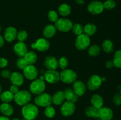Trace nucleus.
Returning <instances> with one entry per match:
<instances>
[{"label": "nucleus", "mask_w": 121, "mask_h": 120, "mask_svg": "<svg viewBox=\"0 0 121 120\" xmlns=\"http://www.w3.org/2000/svg\"><path fill=\"white\" fill-rule=\"evenodd\" d=\"M39 110L37 106L31 103H28L22 106L21 114L24 118L27 120H34L39 115Z\"/></svg>", "instance_id": "nucleus-1"}, {"label": "nucleus", "mask_w": 121, "mask_h": 120, "mask_svg": "<svg viewBox=\"0 0 121 120\" xmlns=\"http://www.w3.org/2000/svg\"><path fill=\"white\" fill-rule=\"evenodd\" d=\"M31 98L32 95L30 92L27 90H21L14 95V100L18 105L24 106L30 103Z\"/></svg>", "instance_id": "nucleus-2"}, {"label": "nucleus", "mask_w": 121, "mask_h": 120, "mask_svg": "<svg viewBox=\"0 0 121 120\" xmlns=\"http://www.w3.org/2000/svg\"><path fill=\"white\" fill-rule=\"evenodd\" d=\"M60 80L63 83L67 84H73L78 78V75L76 72L70 69H62L60 73Z\"/></svg>", "instance_id": "nucleus-3"}, {"label": "nucleus", "mask_w": 121, "mask_h": 120, "mask_svg": "<svg viewBox=\"0 0 121 120\" xmlns=\"http://www.w3.org/2000/svg\"><path fill=\"white\" fill-rule=\"evenodd\" d=\"M75 47L78 50L84 51L88 49L91 45V38L86 34H83L77 36L74 42Z\"/></svg>", "instance_id": "nucleus-4"}, {"label": "nucleus", "mask_w": 121, "mask_h": 120, "mask_svg": "<svg viewBox=\"0 0 121 120\" xmlns=\"http://www.w3.org/2000/svg\"><path fill=\"white\" fill-rule=\"evenodd\" d=\"M54 26L57 30L61 32H68L72 30L73 27V23L70 20L66 18H59L57 21L54 22Z\"/></svg>", "instance_id": "nucleus-5"}, {"label": "nucleus", "mask_w": 121, "mask_h": 120, "mask_svg": "<svg viewBox=\"0 0 121 120\" xmlns=\"http://www.w3.org/2000/svg\"><path fill=\"white\" fill-rule=\"evenodd\" d=\"M46 89V84L44 80L40 78L33 80L30 85V91L34 95H39L44 92Z\"/></svg>", "instance_id": "nucleus-6"}, {"label": "nucleus", "mask_w": 121, "mask_h": 120, "mask_svg": "<svg viewBox=\"0 0 121 120\" xmlns=\"http://www.w3.org/2000/svg\"><path fill=\"white\" fill-rule=\"evenodd\" d=\"M35 105L38 107H46L52 105V96L47 92H43L34 98Z\"/></svg>", "instance_id": "nucleus-7"}, {"label": "nucleus", "mask_w": 121, "mask_h": 120, "mask_svg": "<svg viewBox=\"0 0 121 120\" xmlns=\"http://www.w3.org/2000/svg\"><path fill=\"white\" fill-rule=\"evenodd\" d=\"M50 44L47 39L45 38H40L35 41V42L31 44V48L37 49L39 52H46L49 49Z\"/></svg>", "instance_id": "nucleus-8"}, {"label": "nucleus", "mask_w": 121, "mask_h": 120, "mask_svg": "<svg viewBox=\"0 0 121 120\" xmlns=\"http://www.w3.org/2000/svg\"><path fill=\"white\" fill-rule=\"evenodd\" d=\"M102 78L98 75H92L87 80L86 87L90 91H96L99 89L102 84Z\"/></svg>", "instance_id": "nucleus-9"}, {"label": "nucleus", "mask_w": 121, "mask_h": 120, "mask_svg": "<svg viewBox=\"0 0 121 120\" xmlns=\"http://www.w3.org/2000/svg\"><path fill=\"white\" fill-rule=\"evenodd\" d=\"M76 111L75 104L70 101H65L60 107V113L65 117H69L73 115Z\"/></svg>", "instance_id": "nucleus-10"}, {"label": "nucleus", "mask_w": 121, "mask_h": 120, "mask_svg": "<svg viewBox=\"0 0 121 120\" xmlns=\"http://www.w3.org/2000/svg\"><path fill=\"white\" fill-rule=\"evenodd\" d=\"M104 10L103 3L99 1H93L87 5V11L92 15H99Z\"/></svg>", "instance_id": "nucleus-11"}, {"label": "nucleus", "mask_w": 121, "mask_h": 120, "mask_svg": "<svg viewBox=\"0 0 121 120\" xmlns=\"http://www.w3.org/2000/svg\"><path fill=\"white\" fill-rule=\"evenodd\" d=\"M44 80L50 84H56L60 80V73L56 70H47L44 75Z\"/></svg>", "instance_id": "nucleus-12"}, {"label": "nucleus", "mask_w": 121, "mask_h": 120, "mask_svg": "<svg viewBox=\"0 0 121 120\" xmlns=\"http://www.w3.org/2000/svg\"><path fill=\"white\" fill-rule=\"evenodd\" d=\"M23 74L26 78L31 81H33L37 79L39 72L34 65H28L23 69Z\"/></svg>", "instance_id": "nucleus-13"}, {"label": "nucleus", "mask_w": 121, "mask_h": 120, "mask_svg": "<svg viewBox=\"0 0 121 120\" xmlns=\"http://www.w3.org/2000/svg\"><path fill=\"white\" fill-rule=\"evenodd\" d=\"M113 117V111L109 107L103 106L98 110V118L102 120H112Z\"/></svg>", "instance_id": "nucleus-14"}, {"label": "nucleus", "mask_w": 121, "mask_h": 120, "mask_svg": "<svg viewBox=\"0 0 121 120\" xmlns=\"http://www.w3.org/2000/svg\"><path fill=\"white\" fill-rule=\"evenodd\" d=\"M73 90L79 96H82L86 93L87 87L83 81L76 80L73 83Z\"/></svg>", "instance_id": "nucleus-15"}, {"label": "nucleus", "mask_w": 121, "mask_h": 120, "mask_svg": "<svg viewBox=\"0 0 121 120\" xmlns=\"http://www.w3.org/2000/svg\"><path fill=\"white\" fill-rule=\"evenodd\" d=\"M17 30L13 27H8L5 29L4 31V38L6 41L8 42H12L17 39Z\"/></svg>", "instance_id": "nucleus-16"}, {"label": "nucleus", "mask_w": 121, "mask_h": 120, "mask_svg": "<svg viewBox=\"0 0 121 120\" xmlns=\"http://www.w3.org/2000/svg\"><path fill=\"white\" fill-rule=\"evenodd\" d=\"M14 52L19 57H24L28 52V48L24 42H18L14 45Z\"/></svg>", "instance_id": "nucleus-17"}, {"label": "nucleus", "mask_w": 121, "mask_h": 120, "mask_svg": "<svg viewBox=\"0 0 121 120\" xmlns=\"http://www.w3.org/2000/svg\"><path fill=\"white\" fill-rule=\"evenodd\" d=\"M44 66L48 70H56L59 67L58 60L53 56H46L44 62Z\"/></svg>", "instance_id": "nucleus-18"}, {"label": "nucleus", "mask_w": 121, "mask_h": 120, "mask_svg": "<svg viewBox=\"0 0 121 120\" xmlns=\"http://www.w3.org/2000/svg\"><path fill=\"white\" fill-rule=\"evenodd\" d=\"M9 79L12 84L15 85L18 87L22 85L24 82V78L23 75L19 72H14L12 73Z\"/></svg>", "instance_id": "nucleus-19"}, {"label": "nucleus", "mask_w": 121, "mask_h": 120, "mask_svg": "<svg viewBox=\"0 0 121 120\" xmlns=\"http://www.w3.org/2000/svg\"><path fill=\"white\" fill-rule=\"evenodd\" d=\"M65 93V100L67 101H70L75 104L79 101V96L76 94L72 88H67L63 91Z\"/></svg>", "instance_id": "nucleus-20"}, {"label": "nucleus", "mask_w": 121, "mask_h": 120, "mask_svg": "<svg viewBox=\"0 0 121 120\" xmlns=\"http://www.w3.org/2000/svg\"><path fill=\"white\" fill-rule=\"evenodd\" d=\"M52 103L56 105H60L65 101V93L63 91H57L52 96Z\"/></svg>", "instance_id": "nucleus-21"}, {"label": "nucleus", "mask_w": 121, "mask_h": 120, "mask_svg": "<svg viewBox=\"0 0 121 120\" xmlns=\"http://www.w3.org/2000/svg\"><path fill=\"white\" fill-rule=\"evenodd\" d=\"M57 32V29L54 25L48 24L45 26L43 30V35L45 38L48 39L53 37Z\"/></svg>", "instance_id": "nucleus-22"}, {"label": "nucleus", "mask_w": 121, "mask_h": 120, "mask_svg": "<svg viewBox=\"0 0 121 120\" xmlns=\"http://www.w3.org/2000/svg\"><path fill=\"white\" fill-rule=\"evenodd\" d=\"M91 102L93 107L99 109L104 105V101L101 95L96 94L92 95V97H91Z\"/></svg>", "instance_id": "nucleus-23"}, {"label": "nucleus", "mask_w": 121, "mask_h": 120, "mask_svg": "<svg viewBox=\"0 0 121 120\" xmlns=\"http://www.w3.org/2000/svg\"><path fill=\"white\" fill-rule=\"evenodd\" d=\"M0 111L4 116H9L13 115L14 109L13 106L9 103L3 102L2 104L0 105Z\"/></svg>", "instance_id": "nucleus-24"}, {"label": "nucleus", "mask_w": 121, "mask_h": 120, "mask_svg": "<svg viewBox=\"0 0 121 120\" xmlns=\"http://www.w3.org/2000/svg\"><path fill=\"white\" fill-rule=\"evenodd\" d=\"M59 14L62 16H67L71 14L72 8L69 4L66 3H63L59 5L58 8Z\"/></svg>", "instance_id": "nucleus-25"}, {"label": "nucleus", "mask_w": 121, "mask_h": 120, "mask_svg": "<svg viewBox=\"0 0 121 120\" xmlns=\"http://www.w3.org/2000/svg\"><path fill=\"white\" fill-rule=\"evenodd\" d=\"M24 58L27 62L28 65H34L37 60V55L35 52L30 51L26 53L24 56Z\"/></svg>", "instance_id": "nucleus-26"}, {"label": "nucleus", "mask_w": 121, "mask_h": 120, "mask_svg": "<svg viewBox=\"0 0 121 120\" xmlns=\"http://www.w3.org/2000/svg\"><path fill=\"white\" fill-rule=\"evenodd\" d=\"M97 31V27L95 24L91 22L86 24L84 27V32L83 34L90 36L94 35Z\"/></svg>", "instance_id": "nucleus-27"}, {"label": "nucleus", "mask_w": 121, "mask_h": 120, "mask_svg": "<svg viewBox=\"0 0 121 120\" xmlns=\"http://www.w3.org/2000/svg\"><path fill=\"white\" fill-rule=\"evenodd\" d=\"M98 110L99 109L93 107L92 105L88 106L85 108V114L87 117L96 119L98 117Z\"/></svg>", "instance_id": "nucleus-28"}, {"label": "nucleus", "mask_w": 121, "mask_h": 120, "mask_svg": "<svg viewBox=\"0 0 121 120\" xmlns=\"http://www.w3.org/2000/svg\"><path fill=\"white\" fill-rule=\"evenodd\" d=\"M102 49L106 53H111L114 50L113 43L111 40H105L102 43Z\"/></svg>", "instance_id": "nucleus-29"}, {"label": "nucleus", "mask_w": 121, "mask_h": 120, "mask_svg": "<svg viewBox=\"0 0 121 120\" xmlns=\"http://www.w3.org/2000/svg\"><path fill=\"white\" fill-rule=\"evenodd\" d=\"M14 95L12 94L9 91H6L3 92L0 95V99L3 102L5 103H9L12 101L14 100Z\"/></svg>", "instance_id": "nucleus-30"}, {"label": "nucleus", "mask_w": 121, "mask_h": 120, "mask_svg": "<svg viewBox=\"0 0 121 120\" xmlns=\"http://www.w3.org/2000/svg\"><path fill=\"white\" fill-rule=\"evenodd\" d=\"M102 48L97 44H93L88 48V54L91 56H97L100 54Z\"/></svg>", "instance_id": "nucleus-31"}, {"label": "nucleus", "mask_w": 121, "mask_h": 120, "mask_svg": "<svg viewBox=\"0 0 121 120\" xmlns=\"http://www.w3.org/2000/svg\"><path fill=\"white\" fill-rule=\"evenodd\" d=\"M112 61L114 64V67L121 68V49L117 50L115 52Z\"/></svg>", "instance_id": "nucleus-32"}, {"label": "nucleus", "mask_w": 121, "mask_h": 120, "mask_svg": "<svg viewBox=\"0 0 121 120\" xmlns=\"http://www.w3.org/2000/svg\"><path fill=\"white\" fill-rule=\"evenodd\" d=\"M72 32L74 35H80L83 34L84 32V27L82 24L79 23H76L73 25V27L72 28Z\"/></svg>", "instance_id": "nucleus-33"}, {"label": "nucleus", "mask_w": 121, "mask_h": 120, "mask_svg": "<svg viewBox=\"0 0 121 120\" xmlns=\"http://www.w3.org/2000/svg\"><path fill=\"white\" fill-rule=\"evenodd\" d=\"M44 113L45 116L47 118H52L56 115L55 108L53 106L51 105L49 106H47L45 108Z\"/></svg>", "instance_id": "nucleus-34"}, {"label": "nucleus", "mask_w": 121, "mask_h": 120, "mask_svg": "<svg viewBox=\"0 0 121 120\" xmlns=\"http://www.w3.org/2000/svg\"><path fill=\"white\" fill-rule=\"evenodd\" d=\"M69 61L68 58L66 56H61L58 60V64L59 67L61 69H65L67 68L68 67Z\"/></svg>", "instance_id": "nucleus-35"}, {"label": "nucleus", "mask_w": 121, "mask_h": 120, "mask_svg": "<svg viewBox=\"0 0 121 120\" xmlns=\"http://www.w3.org/2000/svg\"><path fill=\"white\" fill-rule=\"evenodd\" d=\"M28 38V33L26 30H20L17 32V39L18 42H24Z\"/></svg>", "instance_id": "nucleus-36"}, {"label": "nucleus", "mask_w": 121, "mask_h": 120, "mask_svg": "<svg viewBox=\"0 0 121 120\" xmlns=\"http://www.w3.org/2000/svg\"><path fill=\"white\" fill-rule=\"evenodd\" d=\"M15 65H16V67L18 68H19L20 69H22V70H23L28 65L27 62L25 60V59L24 58V57H19V58L17 60Z\"/></svg>", "instance_id": "nucleus-37"}, {"label": "nucleus", "mask_w": 121, "mask_h": 120, "mask_svg": "<svg viewBox=\"0 0 121 120\" xmlns=\"http://www.w3.org/2000/svg\"><path fill=\"white\" fill-rule=\"evenodd\" d=\"M104 9L106 10H112L116 7V2L114 0H106L103 3Z\"/></svg>", "instance_id": "nucleus-38"}, {"label": "nucleus", "mask_w": 121, "mask_h": 120, "mask_svg": "<svg viewBox=\"0 0 121 120\" xmlns=\"http://www.w3.org/2000/svg\"><path fill=\"white\" fill-rule=\"evenodd\" d=\"M48 18L51 22H56L59 19V14L56 11L50 10L47 14Z\"/></svg>", "instance_id": "nucleus-39"}, {"label": "nucleus", "mask_w": 121, "mask_h": 120, "mask_svg": "<svg viewBox=\"0 0 121 120\" xmlns=\"http://www.w3.org/2000/svg\"><path fill=\"white\" fill-rule=\"evenodd\" d=\"M112 102L116 106H120L121 105V95L120 93H118L113 95L112 98Z\"/></svg>", "instance_id": "nucleus-40"}, {"label": "nucleus", "mask_w": 121, "mask_h": 120, "mask_svg": "<svg viewBox=\"0 0 121 120\" xmlns=\"http://www.w3.org/2000/svg\"><path fill=\"white\" fill-rule=\"evenodd\" d=\"M12 72L9 70H8V69H4L1 71V75L3 78H9L11 75Z\"/></svg>", "instance_id": "nucleus-41"}, {"label": "nucleus", "mask_w": 121, "mask_h": 120, "mask_svg": "<svg viewBox=\"0 0 121 120\" xmlns=\"http://www.w3.org/2000/svg\"><path fill=\"white\" fill-rule=\"evenodd\" d=\"M8 60L4 58H0V68H5L8 65Z\"/></svg>", "instance_id": "nucleus-42"}, {"label": "nucleus", "mask_w": 121, "mask_h": 120, "mask_svg": "<svg viewBox=\"0 0 121 120\" xmlns=\"http://www.w3.org/2000/svg\"><path fill=\"white\" fill-rule=\"evenodd\" d=\"M20 90H19L18 87L17 85H12L10 87V88H9V91L12 94H14V95H15L16 93H17Z\"/></svg>", "instance_id": "nucleus-43"}, {"label": "nucleus", "mask_w": 121, "mask_h": 120, "mask_svg": "<svg viewBox=\"0 0 121 120\" xmlns=\"http://www.w3.org/2000/svg\"><path fill=\"white\" fill-rule=\"evenodd\" d=\"M105 66L107 68H109V69H111V68H112L113 67H114V64H113V62L112 60H109V61H106V64H105Z\"/></svg>", "instance_id": "nucleus-44"}, {"label": "nucleus", "mask_w": 121, "mask_h": 120, "mask_svg": "<svg viewBox=\"0 0 121 120\" xmlns=\"http://www.w3.org/2000/svg\"><path fill=\"white\" fill-rule=\"evenodd\" d=\"M4 42H5V40L3 36H2L1 35H0V48H2V47L4 45Z\"/></svg>", "instance_id": "nucleus-45"}, {"label": "nucleus", "mask_w": 121, "mask_h": 120, "mask_svg": "<svg viewBox=\"0 0 121 120\" xmlns=\"http://www.w3.org/2000/svg\"><path fill=\"white\" fill-rule=\"evenodd\" d=\"M75 2L78 5H83L85 4L84 0H75Z\"/></svg>", "instance_id": "nucleus-46"}, {"label": "nucleus", "mask_w": 121, "mask_h": 120, "mask_svg": "<svg viewBox=\"0 0 121 120\" xmlns=\"http://www.w3.org/2000/svg\"><path fill=\"white\" fill-rule=\"evenodd\" d=\"M0 120H10L8 116H6L3 115V116H0Z\"/></svg>", "instance_id": "nucleus-47"}, {"label": "nucleus", "mask_w": 121, "mask_h": 120, "mask_svg": "<svg viewBox=\"0 0 121 120\" xmlns=\"http://www.w3.org/2000/svg\"><path fill=\"white\" fill-rule=\"evenodd\" d=\"M1 91H2V87H1V84H0V94L1 93Z\"/></svg>", "instance_id": "nucleus-48"}, {"label": "nucleus", "mask_w": 121, "mask_h": 120, "mask_svg": "<svg viewBox=\"0 0 121 120\" xmlns=\"http://www.w3.org/2000/svg\"><path fill=\"white\" fill-rule=\"evenodd\" d=\"M20 120V119H19V118H15L13 119V120Z\"/></svg>", "instance_id": "nucleus-49"}, {"label": "nucleus", "mask_w": 121, "mask_h": 120, "mask_svg": "<svg viewBox=\"0 0 121 120\" xmlns=\"http://www.w3.org/2000/svg\"><path fill=\"white\" fill-rule=\"evenodd\" d=\"M95 120H100V119H99V118H96Z\"/></svg>", "instance_id": "nucleus-50"}, {"label": "nucleus", "mask_w": 121, "mask_h": 120, "mask_svg": "<svg viewBox=\"0 0 121 120\" xmlns=\"http://www.w3.org/2000/svg\"><path fill=\"white\" fill-rule=\"evenodd\" d=\"M1 25H0V32H1Z\"/></svg>", "instance_id": "nucleus-51"}, {"label": "nucleus", "mask_w": 121, "mask_h": 120, "mask_svg": "<svg viewBox=\"0 0 121 120\" xmlns=\"http://www.w3.org/2000/svg\"><path fill=\"white\" fill-rule=\"evenodd\" d=\"M26 120V119H25V118H23L22 120Z\"/></svg>", "instance_id": "nucleus-52"}, {"label": "nucleus", "mask_w": 121, "mask_h": 120, "mask_svg": "<svg viewBox=\"0 0 121 120\" xmlns=\"http://www.w3.org/2000/svg\"><path fill=\"white\" fill-rule=\"evenodd\" d=\"M120 94L121 95V89H120Z\"/></svg>", "instance_id": "nucleus-53"}, {"label": "nucleus", "mask_w": 121, "mask_h": 120, "mask_svg": "<svg viewBox=\"0 0 121 120\" xmlns=\"http://www.w3.org/2000/svg\"></svg>", "instance_id": "nucleus-54"}]
</instances>
